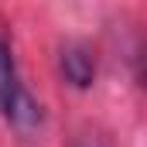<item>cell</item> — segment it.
<instances>
[{
	"mask_svg": "<svg viewBox=\"0 0 147 147\" xmlns=\"http://www.w3.org/2000/svg\"><path fill=\"white\" fill-rule=\"evenodd\" d=\"M0 113H3L14 127H21V130H28V127L38 123V106L31 103V96L24 92L21 79H17L14 55H10V48L3 45V38H0Z\"/></svg>",
	"mask_w": 147,
	"mask_h": 147,
	"instance_id": "6da1fadb",
	"label": "cell"
},
{
	"mask_svg": "<svg viewBox=\"0 0 147 147\" xmlns=\"http://www.w3.org/2000/svg\"><path fill=\"white\" fill-rule=\"evenodd\" d=\"M62 72L65 79L79 86V89H86L89 82H92V55L86 51V48H79V45H69L65 51H62Z\"/></svg>",
	"mask_w": 147,
	"mask_h": 147,
	"instance_id": "7a4b0ae2",
	"label": "cell"
},
{
	"mask_svg": "<svg viewBox=\"0 0 147 147\" xmlns=\"http://www.w3.org/2000/svg\"><path fill=\"white\" fill-rule=\"evenodd\" d=\"M75 147H103V144H99V140H92V137H86V140H79Z\"/></svg>",
	"mask_w": 147,
	"mask_h": 147,
	"instance_id": "3957f363",
	"label": "cell"
}]
</instances>
